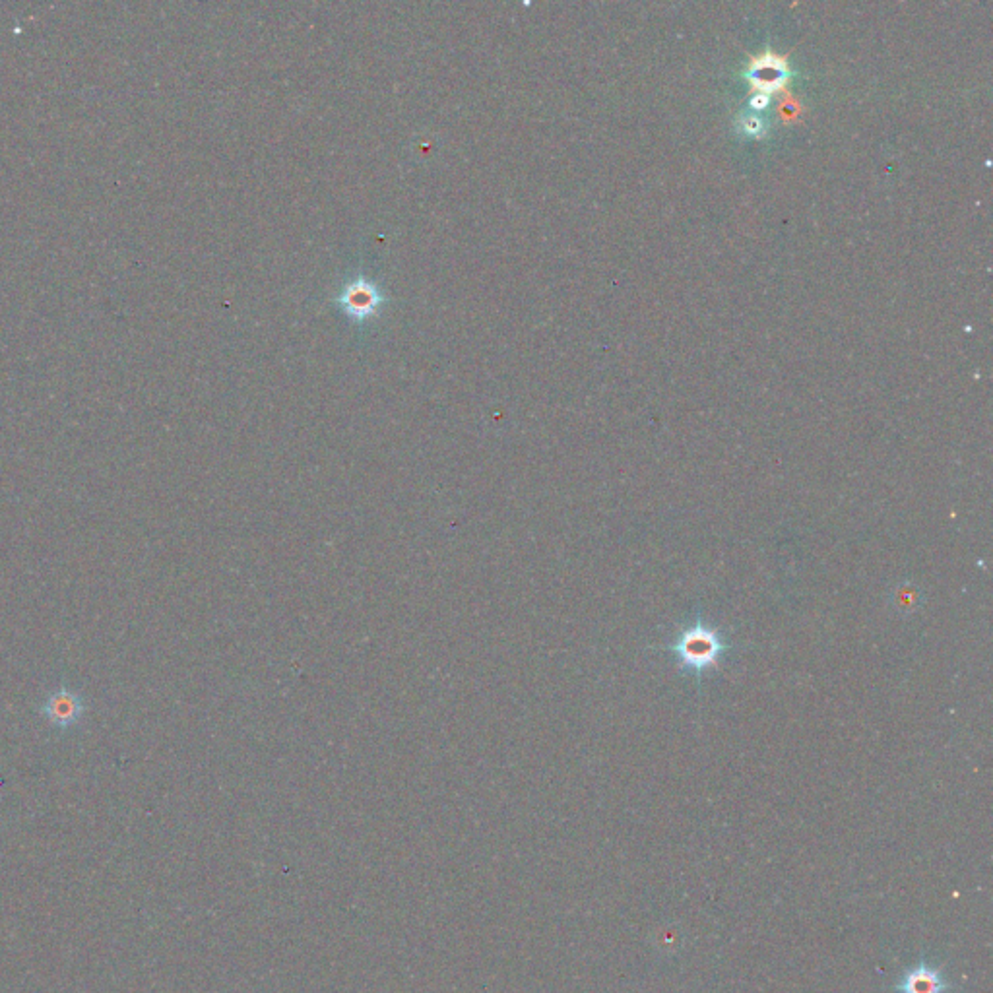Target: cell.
<instances>
[{"mask_svg": "<svg viewBox=\"0 0 993 993\" xmlns=\"http://www.w3.org/2000/svg\"><path fill=\"white\" fill-rule=\"evenodd\" d=\"M385 297L377 284L367 278H355L340 291L336 303L353 321H367L383 305Z\"/></svg>", "mask_w": 993, "mask_h": 993, "instance_id": "obj_2", "label": "cell"}, {"mask_svg": "<svg viewBox=\"0 0 993 993\" xmlns=\"http://www.w3.org/2000/svg\"><path fill=\"white\" fill-rule=\"evenodd\" d=\"M949 984L943 980L941 972L926 962L914 966L898 984L900 993H945Z\"/></svg>", "mask_w": 993, "mask_h": 993, "instance_id": "obj_4", "label": "cell"}, {"mask_svg": "<svg viewBox=\"0 0 993 993\" xmlns=\"http://www.w3.org/2000/svg\"><path fill=\"white\" fill-rule=\"evenodd\" d=\"M668 648L677 668L701 681L706 673L718 670L722 660L730 654L732 644L724 631L697 615L689 625L675 633Z\"/></svg>", "mask_w": 993, "mask_h": 993, "instance_id": "obj_1", "label": "cell"}, {"mask_svg": "<svg viewBox=\"0 0 993 993\" xmlns=\"http://www.w3.org/2000/svg\"><path fill=\"white\" fill-rule=\"evenodd\" d=\"M761 130H763V121L761 119H755V117L747 119L745 132H749V134H761Z\"/></svg>", "mask_w": 993, "mask_h": 993, "instance_id": "obj_7", "label": "cell"}, {"mask_svg": "<svg viewBox=\"0 0 993 993\" xmlns=\"http://www.w3.org/2000/svg\"><path fill=\"white\" fill-rule=\"evenodd\" d=\"M80 712H82L80 699L76 695L68 693V691H59L47 703V716L55 724H61V726L76 722V718L80 716Z\"/></svg>", "mask_w": 993, "mask_h": 993, "instance_id": "obj_5", "label": "cell"}, {"mask_svg": "<svg viewBox=\"0 0 993 993\" xmlns=\"http://www.w3.org/2000/svg\"><path fill=\"white\" fill-rule=\"evenodd\" d=\"M800 111H801L800 101H798V99H796V97L794 96L786 97V99L782 101V105H780V113H782V117H784L786 121H790V119H796V117L800 115Z\"/></svg>", "mask_w": 993, "mask_h": 993, "instance_id": "obj_6", "label": "cell"}, {"mask_svg": "<svg viewBox=\"0 0 993 993\" xmlns=\"http://www.w3.org/2000/svg\"><path fill=\"white\" fill-rule=\"evenodd\" d=\"M747 80L751 82L755 94L770 97V94L782 92L788 82L786 57H776L772 53L755 57L747 70Z\"/></svg>", "mask_w": 993, "mask_h": 993, "instance_id": "obj_3", "label": "cell"}]
</instances>
